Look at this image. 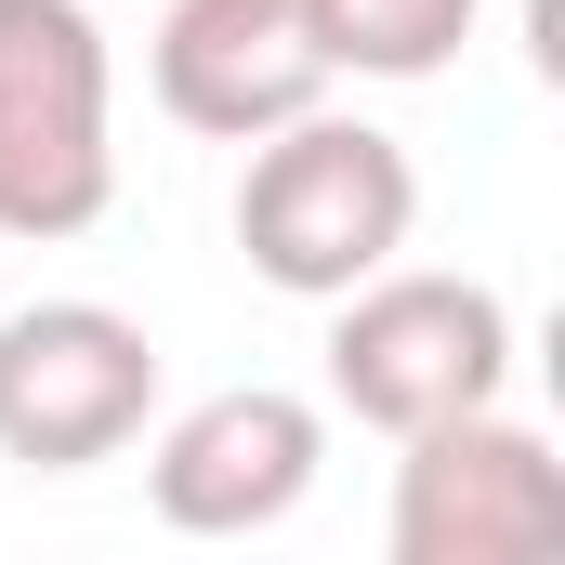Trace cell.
Segmentation results:
<instances>
[{
  "mask_svg": "<svg viewBox=\"0 0 565 565\" xmlns=\"http://www.w3.org/2000/svg\"><path fill=\"white\" fill-rule=\"evenodd\" d=\"M395 565H526L565 540V473L553 447L500 408L395 434Z\"/></svg>",
  "mask_w": 565,
  "mask_h": 565,
  "instance_id": "cell-5",
  "label": "cell"
},
{
  "mask_svg": "<svg viewBox=\"0 0 565 565\" xmlns=\"http://www.w3.org/2000/svg\"><path fill=\"white\" fill-rule=\"evenodd\" d=\"M158 106L211 145H264L277 119L329 106V40L302 0H171L158 53H145Z\"/></svg>",
  "mask_w": 565,
  "mask_h": 565,
  "instance_id": "cell-7",
  "label": "cell"
},
{
  "mask_svg": "<svg viewBox=\"0 0 565 565\" xmlns=\"http://www.w3.org/2000/svg\"><path fill=\"white\" fill-rule=\"evenodd\" d=\"M119 198V66L93 0H0V237H93Z\"/></svg>",
  "mask_w": 565,
  "mask_h": 565,
  "instance_id": "cell-2",
  "label": "cell"
},
{
  "mask_svg": "<svg viewBox=\"0 0 565 565\" xmlns=\"http://www.w3.org/2000/svg\"><path fill=\"white\" fill-rule=\"evenodd\" d=\"M158 408V342L119 302H26L0 316V460L26 473H93Z\"/></svg>",
  "mask_w": 565,
  "mask_h": 565,
  "instance_id": "cell-4",
  "label": "cell"
},
{
  "mask_svg": "<svg viewBox=\"0 0 565 565\" xmlns=\"http://www.w3.org/2000/svg\"><path fill=\"white\" fill-rule=\"evenodd\" d=\"M302 13L329 40V79H434V66H460L487 0H302Z\"/></svg>",
  "mask_w": 565,
  "mask_h": 565,
  "instance_id": "cell-8",
  "label": "cell"
},
{
  "mask_svg": "<svg viewBox=\"0 0 565 565\" xmlns=\"http://www.w3.org/2000/svg\"><path fill=\"white\" fill-rule=\"evenodd\" d=\"M422 224V171L408 145L342 119V106H302L250 145V184H237V250L250 277L289 302H342L355 277H382Z\"/></svg>",
  "mask_w": 565,
  "mask_h": 565,
  "instance_id": "cell-1",
  "label": "cell"
},
{
  "mask_svg": "<svg viewBox=\"0 0 565 565\" xmlns=\"http://www.w3.org/2000/svg\"><path fill=\"white\" fill-rule=\"evenodd\" d=\"M316 460H329V422H316L302 395H277V382H224V395H198L184 422H158V447H145V500H158L171 540H250V526L302 513Z\"/></svg>",
  "mask_w": 565,
  "mask_h": 565,
  "instance_id": "cell-6",
  "label": "cell"
},
{
  "mask_svg": "<svg viewBox=\"0 0 565 565\" xmlns=\"http://www.w3.org/2000/svg\"><path fill=\"white\" fill-rule=\"evenodd\" d=\"M513 382V302L487 277H422V264H382L329 302V395L369 434H422L460 408H500Z\"/></svg>",
  "mask_w": 565,
  "mask_h": 565,
  "instance_id": "cell-3",
  "label": "cell"
}]
</instances>
